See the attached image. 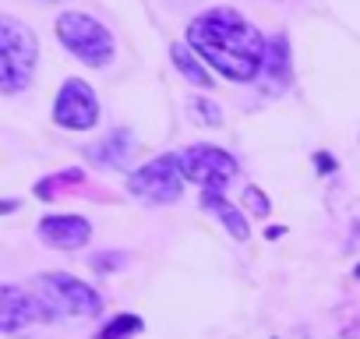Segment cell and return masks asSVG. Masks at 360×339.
<instances>
[{"label": "cell", "mask_w": 360, "mask_h": 339, "mask_svg": "<svg viewBox=\"0 0 360 339\" xmlns=\"http://www.w3.org/2000/svg\"><path fill=\"white\" fill-rule=\"evenodd\" d=\"M188 43L202 60H209L230 82L258 78L269 57L265 36L251 22H244L233 8H212L198 15L188 25Z\"/></svg>", "instance_id": "cell-1"}, {"label": "cell", "mask_w": 360, "mask_h": 339, "mask_svg": "<svg viewBox=\"0 0 360 339\" xmlns=\"http://www.w3.org/2000/svg\"><path fill=\"white\" fill-rule=\"evenodd\" d=\"M36 300L46 314L64 318H89L99 314V293L68 272H46L36 279Z\"/></svg>", "instance_id": "cell-2"}, {"label": "cell", "mask_w": 360, "mask_h": 339, "mask_svg": "<svg viewBox=\"0 0 360 339\" xmlns=\"http://www.w3.org/2000/svg\"><path fill=\"white\" fill-rule=\"evenodd\" d=\"M0 50H4V64H0V82H4V92L15 96L32 82L36 71V57H39V43L36 36L15 22V18H0Z\"/></svg>", "instance_id": "cell-3"}, {"label": "cell", "mask_w": 360, "mask_h": 339, "mask_svg": "<svg viewBox=\"0 0 360 339\" xmlns=\"http://www.w3.org/2000/svg\"><path fill=\"white\" fill-rule=\"evenodd\" d=\"M57 39L78 60H85L92 68H103L113 57V36L106 32V25L96 22L92 15H82V11H68L57 18Z\"/></svg>", "instance_id": "cell-4"}, {"label": "cell", "mask_w": 360, "mask_h": 339, "mask_svg": "<svg viewBox=\"0 0 360 339\" xmlns=\"http://www.w3.org/2000/svg\"><path fill=\"white\" fill-rule=\"evenodd\" d=\"M131 195H138L141 202L152 205H169L180 198L184 191V166H180V155H159L152 162H145L141 170H134L127 181Z\"/></svg>", "instance_id": "cell-5"}, {"label": "cell", "mask_w": 360, "mask_h": 339, "mask_svg": "<svg viewBox=\"0 0 360 339\" xmlns=\"http://www.w3.org/2000/svg\"><path fill=\"white\" fill-rule=\"evenodd\" d=\"M180 166H184V177L202 184V191H219L237 177V159L226 155L219 145H195L180 155Z\"/></svg>", "instance_id": "cell-6"}, {"label": "cell", "mask_w": 360, "mask_h": 339, "mask_svg": "<svg viewBox=\"0 0 360 339\" xmlns=\"http://www.w3.org/2000/svg\"><path fill=\"white\" fill-rule=\"evenodd\" d=\"M53 117L60 127L68 131H85L99 120V99L92 92V85H85L82 78H68L57 103H53Z\"/></svg>", "instance_id": "cell-7"}, {"label": "cell", "mask_w": 360, "mask_h": 339, "mask_svg": "<svg viewBox=\"0 0 360 339\" xmlns=\"http://www.w3.org/2000/svg\"><path fill=\"white\" fill-rule=\"evenodd\" d=\"M39 237H43L46 244H53V248L75 251V248L89 244L92 226H89V219H82V216H46V219L39 223Z\"/></svg>", "instance_id": "cell-8"}, {"label": "cell", "mask_w": 360, "mask_h": 339, "mask_svg": "<svg viewBox=\"0 0 360 339\" xmlns=\"http://www.w3.org/2000/svg\"><path fill=\"white\" fill-rule=\"evenodd\" d=\"M36 314H46L36 297H29V293L18 290V286H4V307H0V325H4V332H18V328L29 325Z\"/></svg>", "instance_id": "cell-9"}, {"label": "cell", "mask_w": 360, "mask_h": 339, "mask_svg": "<svg viewBox=\"0 0 360 339\" xmlns=\"http://www.w3.org/2000/svg\"><path fill=\"white\" fill-rule=\"evenodd\" d=\"M134 138L127 134V131H117V134H110V138H103L99 145H92L89 148V155L99 162V166H124L127 162V155L134 152V145H131Z\"/></svg>", "instance_id": "cell-10"}, {"label": "cell", "mask_w": 360, "mask_h": 339, "mask_svg": "<svg viewBox=\"0 0 360 339\" xmlns=\"http://www.w3.org/2000/svg\"><path fill=\"white\" fill-rule=\"evenodd\" d=\"M202 205H205L209 212H216V216H219V223H223L237 241H244V237L251 234V230H248V219H244V216H240V212H237V209L219 195V191H202Z\"/></svg>", "instance_id": "cell-11"}, {"label": "cell", "mask_w": 360, "mask_h": 339, "mask_svg": "<svg viewBox=\"0 0 360 339\" xmlns=\"http://www.w3.org/2000/svg\"><path fill=\"white\" fill-rule=\"evenodd\" d=\"M169 57H173V68L184 75L191 85H198V89H212V82H209V75H205V68L195 60V53L188 50V46H169Z\"/></svg>", "instance_id": "cell-12"}, {"label": "cell", "mask_w": 360, "mask_h": 339, "mask_svg": "<svg viewBox=\"0 0 360 339\" xmlns=\"http://www.w3.org/2000/svg\"><path fill=\"white\" fill-rule=\"evenodd\" d=\"M265 68H269V75L279 82V78H286V71H290V64H286V39L283 36H276L272 43H269V57H265Z\"/></svg>", "instance_id": "cell-13"}, {"label": "cell", "mask_w": 360, "mask_h": 339, "mask_svg": "<svg viewBox=\"0 0 360 339\" xmlns=\"http://www.w3.org/2000/svg\"><path fill=\"white\" fill-rule=\"evenodd\" d=\"M138 328H141V318H138V314H117L96 339H127V335L138 332Z\"/></svg>", "instance_id": "cell-14"}, {"label": "cell", "mask_w": 360, "mask_h": 339, "mask_svg": "<svg viewBox=\"0 0 360 339\" xmlns=\"http://www.w3.org/2000/svg\"><path fill=\"white\" fill-rule=\"evenodd\" d=\"M191 110H195V113H198V120H202V124H209V127H219V124H223L219 106H216V103H209V99H191Z\"/></svg>", "instance_id": "cell-15"}, {"label": "cell", "mask_w": 360, "mask_h": 339, "mask_svg": "<svg viewBox=\"0 0 360 339\" xmlns=\"http://www.w3.org/2000/svg\"><path fill=\"white\" fill-rule=\"evenodd\" d=\"M244 205H248L255 216H269V198H265V191H258V188H248V191H244Z\"/></svg>", "instance_id": "cell-16"}]
</instances>
